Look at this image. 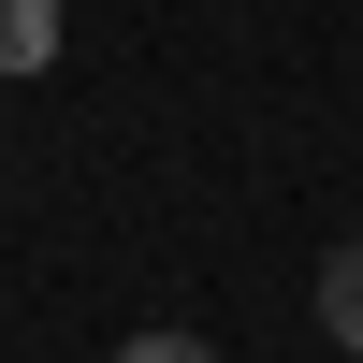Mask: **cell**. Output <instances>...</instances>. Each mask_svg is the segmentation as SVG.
<instances>
[{"label":"cell","mask_w":363,"mask_h":363,"mask_svg":"<svg viewBox=\"0 0 363 363\" xmlns=\"http://www.w3.org/2000/svg\"><path fill=\"white\" fill-rule=\"evenodd\" d=\"M306 306H320V335H335V363H363V247L320 262V291H306Z\"/></svg>","instance_id":"obj_1"},{"label":"cell","mask_w":363,"mask_h":363,"mask_svg":"<svg viewBox=\"0 0 363 363\" xmlns=\"http://www.w3.org/2000/svg\"><path fill=\"white\" fill-rule=\"evenodd\" d=\"M58 0H0V73H58Z\"/></svg>","instance_id":"obj_2"},{"label":"cell","mask_w":363,"mask_h":363,"mask_svg":"<svg viewBox=\"0 0 363 363\" xmlns=\"http://www.w3.org/2000/svg\"><path fill=\"white\" fill-rule=\"evenodd\" d=\"M116 363H218V349H203V335H131Z\"/></svg>","instance_id":"obj_3"}]
</instances>
